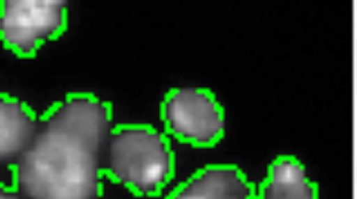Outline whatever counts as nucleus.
I'll use <instances>...</instances> for the list:
<instances>
[{
  "mask_svg": "<svg viewBox=\"0 0 357 199\" xmlns=\"http://www.w3.org/2000/svg\"><path fill=\"white\" fill-rule=\"evenodd\" d=\"M103 175L135 196H160L176 174V156L169 138L146 124L117 125L102 154Z\"/></svg>",
  "mask_w": 357,
  "mask_h": 199,
  "instance_id": "nucleus-2",
  "label": "nucleus"
},
{
  "mask_svg": "<svg viewBox=\"0 0 357 199\" xmlns=\"http://www.w3.org/2000/svg\"><path fill=\"white\" fill-rule=\"evenodd\" d=\"M68 22L63 0H3L0 35L20 56H31L45 42L63 33Z\"/></svg>",
  "mask_w": 357,
  "mask_h": 199,
  "instance_id": "nucleus-4",
  "label": "nucleus"
},
{
  "mask_svg": "<svg viewBox=\"0 0 357 199\" xmlns=\"http://www.w3.org/2000/svg\"><path fill=\"white\" fill-rule=\"evenodd\" d=\"M164 199H257V191L235 165L211 164L196 170Z\"/></svg>",
  "mask_w": 357,
  "mask_h": 199,
  "instance_id": "nucleus-5",
  "label": "nucleus"
},
{
  "mask_svg": "<svg viewBox=\"0 0 357 199\" xmlns=\"http://www.w3.org/2000/svg\"><path fill=\"white\" fill-rule=\"evenodd\" d=\"M40 117L26 103L3 94L0 99V159L10 170L26 149L29 148L38 133Z\"/></svg>",
  "mask_w": 357,
  "mask_h": 199,
  "instance_id": "nucleus-6",
  "label": "nucleus"
},
{
  "mask_svg": "<svg viewBox=\"0 0 357 199\" xmlns=\"http://www.w3.org/2000/svg\"><path fill=\"white\" fill-rule=\"evenodd\" d=\"M160 115L169 134L197 148L213 147L225 134L223 108L213 93L204 88L169 90L160 106Z\"/></svg>",
  "mask_w": 357,
  "mask_h": 199,
  "instance_id": "nucleus-3",
  "label": "nucleus"
},
{
  "mask_svg": "<svg viewBox=\"0 0 357 199\" xmlns=\"http://www.w3.org/2000/svg\"><path fill=\"white\" fill-rule=\"evenodd\" d=\"M257 199H319V191L297 158L281 156L269 166Z\"/></svg>",
  "mask_w": 357,
  "mask_h": 199,
  "instance_id": "nucleus-7",
  "label": "nucleus"
},
{
  "mask_svg": "<svg viewBox=\"0 0 357 199\" xmlns=\"http://www.w3.org/2000/svg\"><path fill=\"white\" fill-rule=\"evenodd\" d=\"M112 106L76 93L40 117L29 148L10 167V184L24 199H101L102 154L112 125Z\"/></svg>",
  "mask_w": 357,
  "mask_h": 199,
  "instance_id": "nucleus-1",
  "label": "nucleus"
},
{
  "mask_svg": "<svg viewBox=\"0 0 357 199\" xmlns=\"http://www.w3.org/2000/svg\"><path fill=\"white\" fill-rule=\"evenodd\" d=\"M0 199H24L15 189H13L10 184H5L1 188Z\"/></svg>",
  "mask_w": 357,
  "mask_h": 199,
  "instance_id": "nucleus-8",
  "label": "nucleus"
}]
</instances>
